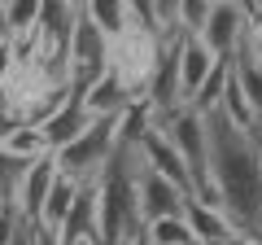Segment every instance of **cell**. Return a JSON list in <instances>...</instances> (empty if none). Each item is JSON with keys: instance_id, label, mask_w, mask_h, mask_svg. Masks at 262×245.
Returning a JSON list of instances; mask_svg holds the SVG:
<instances>
[{"instance_id": "cell-14", "label": "cell", "mask_w": 262, "mask_h": 245, "mask_svg": "<svg viewBox=\"0 0 262 245\" xmlns=\"http://www.w3.org/2000/svg\"><path fill=\"white\" fill-rule=\"evenodd\" d=\"M88 236H96V193L79 189L70 215H66L61 228H57V245H75V241H88Z\"/></svg>"}, {"instance_id": "cell-30", "label": "cell", "mask_w": 262, "mask_h": 245, "mask_svg": "<svg viewBox=\"0 0 262 245\" xmlns=\"http://www.w3.org/2000/svg\"><path fill=\"white\" fill-rule=\"evenodd\" d=\"M75 245H96V236H88V241H75Z\"/></svg>"}, {"instance_id": "cell-18", "label": "cell", "mask_w": 262, "mask_h": 245, "mask_svg": "<svg viewBox=\"0 0 262 245\" xmlns=\"http://www.w3.org/2000/svg\"><path fill=\"white\" fill-rule=\"evenodd\" d=\"M5 27H9V39L18 35H35L39 27V0H5Z\"/></svg>"}, {"instance_id": "cell-21", "label": "cell", "mask_w": 262, "mask_h": 245, "mask_svg": "<svg viewBox=\"0 0 262 245\" xmlns=\"http://www.w3.org/2000/svg\"><path fill=\"white\" fill-rule=\"evenodd\" d=\"M18 228H27L22 210L13 206V197H0V245H9L13 236H18Z\"/></svg>"}, {"instance_id": "cell-1", "label": "cell", "mask_w": 262, "mask_h": 245, "mask_svg": "<svg viewBox=\"0 0 262 245\" xmlns=\"http://www.w3.org/2000/svg\"><path fill=\"white\" fill-rule=\"evenodd\" d=\"M201 118H206V158L219 215L227 219L232 236L262 245V149L223 110H210Z\"/></svg>"}, {"instance_id": "cell-29", "label": "cell", "mask_w": 262, "mask_h": 245, "mask_svg": "<svg viewBox=\"0 0 262 245\" xmlns=\"http://www.w3.org/2000/svg\"><path fill=\"white\" fill-rule=\"evenodd\" d=\"M127 245H149V236H144V232H140V236H136V241H127Z\"/></svg>"}, {"instance_id": "cell-2", "label": "cell", "mask_w": 262, "mask_h": 245, "mask_svg": "<svg viewBox=\"0 0 262 245\" xmlns=\"http://www.w3.org/2000/svg\"><path fill=\"white\" fill-rule=\"evenodd\" d=\"M136 171H140V153L131 145L114 140V153L105 171L96 175V245H127L144 232L140 206H136Z\"/></svg>"}, {"instance_id": "cell-4", "label": "cell", "mask_w": 262, "mask_h": 245, "mask_svg": "<svg viewBox=\"0 0 262 245\" xmlns=\"http://www.w3.org/2000/svg\"><path fill=\"white\" fill-rule=\"evenodd\" d=\"M105 70H110V39L79 13L75 31H70V39H66V84H70V92L83 96Z\"/></svg>"}, {"instance_id": "cell-3", "label": "cell", "mask_w": 262, "mask_h": 245, "mask_svg": "<svg viewBox=\"0 0 262 245\" xmlns=\"http://www.w3.org/2000/svg\"><path fill=\"white\" fill-rule=\"evenodd\" d=\"M114 140H118V127H114V118H92V122H88V132L79 136V140H70L66 149L53 153L57 175L75 179L79 189H92L96 175H101L105 162H110V153H114Z\"/></svg>"}, {"instance_id": "cell-19", "label": "cell", "mask_w": 262, "mask_h": 245, "mask_svg": "<svg viewBox=\"0 0 262 245\" xmlns=\"http://www.w3.org/2000/svg\"><path fill=\"white\" fill-rule=\"evenodd\" d=\"M5 149H9L13 158H22V162H35V158H44V153H48V145H44V136H39V127L18 122V127L9 132V140H5Z\"/></svg>"}, {"instance_id": "cell-11", "label": "cell", "mask_w": 262, "mask_h": 245, "mask_svg": "<svg viewBox=\"0 0 262 245\" xmlns=\"http://www.w3.org/2000/svg\"><path fill=\"white\" fill-rule=\"evenodd\" d=\"M179 96H184V105L192 101V92L201 88V79L210 75V66H214L219 57H210V48L201 44L196 35H179Z\"/></svg>"}, {"instance_id": "cell-26", "label": "cell", "mask_w": 262, "mask_h": 245, "mask_svg": "<svg viewBox=\"0 0 262 245\" xmlns=\"http://www.w3.org/2000/svg\"><path fill=\"white\" fill-rule=\"evenodd\" d=\"M35 245H57V236H53V232H39V228H35Z\"/></svg>"}, {"instance_id": "cell-7", "label": "cell", "mask_w": 262, "mask_h": 245, "mask_svg": "<svg viewBox=\"0 0 262 245\" xmlns=\"http://www.w3.org/2000/svg\"><path fill=\"white\" fill-rule=\"evenodd\" d=\"M136 153H140V162L153 171V175L170 179L184 197H192V189H188V171H184V162H179L175 145L166 140V132H162V127H149V132H144V140L136 145Z\"/></svg>"}, {"instance_id": "cell-6", "label": "cell", "mask_w": 262, "mask_h": 245, "mask_svg": "<svg viewBox=\"0 0 262 245\" xmlns=\"http://www.w3.org/2000/svg\"><path fill=\"white\" fill-rule=\"evenodd\" d=\"M184 201H188V197L170 184V179L153 175V171L140 162V171H136V206H140V219H144V223L179 219V215H184Z\"/></svg>"}, {"instance_id": "cell-8", "label": "cell", "mask_w": 262, "mask_h": 245, "mask_svg": "<svg viewBox=\"0 0 262 245\" xmlns=\"http://www.w3.org/2000/svg\"><path fill=\"white\" fill-rule=\"evenodd\" d=\"M88 122H92V114L83 110V96L70 92V96H66V101L57 105V110L48 114L44 122H39V136H44L48 153H57V149H66L70 140H79V136L88 132Z\"/></svg>"}, {"instance_id": "cell-15", "label": "cell", "mask_w": 262, "mask_h": 245, "mask_svg": "<svg viewBox=\"0 0 262 245\" xmlns=\"http://www.w3.org/2000/svg\"><path fill=\"white\" fill-rule=\"evenodd\" d=\"M75 197H79V184H75V179H66V175H57V179H53V189H48V197H44V210H39L35 228H39V232H53V236H57V228H61L66 215H70Z\"/></svg>"}, {"instance_id": "cell-23", "label": "cell", "mask_w": 262, "mask_h": 245, "mask_svg": "<svg viewBox=\"0 0 262 245\" xmlns=\"http://www.w3.org/2000/svg\"><path fill=\"white\" fill-rule=\"evenodd\" d=\"M13 127H18V114H13V105H9V101H0V145L9 140Z\"/></svg>"}, {"instance_id": "cell-27", "label": "cell", "mask_w": 262, "mask_h": 245, "mask_svg": "<svg viewBox=\"0 0 262 245\" xmlns=\"http://www.w3.org/2000/svg\"><path fill=\"white\" fill-rule=\"evenodd\" d=\"M223 245H258V241H245V236H227Z\"/></svg>"}, {"instance_id": "cell-9", "label": "cell", "mask_w": 262, "mask_h": 245, "mask_svg": "<svg viewBox=\"0 0 262 245\" xmlns=\"http://www.w3.org/2000/svg\"><path fill=\"white\" fill-rule=\"evenodd\" d=\"M53 179H57L53 153H44V158H35V162H31L27 171H22L18 189H13V206L22 210V219H27L31 228H35L39 210H44V197H48V189H53Z\"/></svg>"}, {"instance_id": "cell-13", "label": "cell", "mask_w": 262, "mask_h": 245, "mask_svg": "<svg viewBox=\"0 0 262 245\" xmlns=\"http://www.w3.org/2000/svg\"><path fill=\"white\" fill-rule=\"evenodd\" d=\"M79 13H83V18L92 22V27L101 31V35L110 39V44H114V39H122L131 27H136L122 0H83V5H79Z\"/></svg>"}, {"instance_id": "cell-31", "label": "cell", "mask_w": 262, "mask_h": 245, "mask_svg": "<svg viewBox=\"0 0 262 245\" xmlns=\"http://www.w3.org/2000/svg\"><path fill=\"white\" fill-rule=\"evenodd\" d=\"M0 197H5V193H0Z\"/></svg>"}, {"instance_id": "cell-12", "label": "cell", "mask_w": 262, "mask_h": 245, "mask_svg": "<svg viewBox=\"0 0 262 245\" xmlns=\"http://www.w3.org/2000/svg\"><path fill=\"white\" fill-rule=\"evenodd\" d=\"M184 223H188V232H192L196 245H223L232 236V228L219 215V206H206V201H192V197L184 201Z\"/></svg>"}, {"instance_id": "cell-25", "label": "cell", "mask_w": 262, "mask_h": 245, "mask_svg": "<svg viewBox=\"0 0 262 245\" xmlns=\"http://www.w3.org/2000/svg\"><path fill=\"white\" fill-rule=\"evenodd\" d=\"M9 245H35V228H31V223H27V228H18V236H13Z\"/></svg>"}, {"instance_id": "cell-5", "label": "cell", "mask_w": 262, "mask_h": 245, "mask_svg": "<svg viewBox=\"0 0 262 245\" xmlns=\"http://www.w3.org/2000/svg\"><path fill=\"white\" fill-rule=\"evenodd\" d=\"M245 35H249V18H245V9L236 0H214L206 27L196 31V39L210 48V57H232Z\"/></svg>"}, {"instance_id": "cell-24", "label": "cell", "mask_w": 262, "mask_h": 245, "mask_svg": "<svg viewBox=\"0 0 262 245\" xmlns=\"http://www.w3.org/2000/svg\"><path fill=\"white\" fill-rule=\"evenodd\" d=\"M153 13H158V27L170 31V22H175V0H153Z\"/></svg>"}, {"instance_id": "cell-10", "label": "cell", "mask_w": 262, "mask_h": 245, "mask_svg": "<svg viewBox=\"0 0 262 245\" xmlns=\"http://www.w3.org/2000/svg\"><path fill=\"white\" fill-rule=\"evenodd\" d=\"M131 101H136V92L122 84V75H118L114 66H110V70H105V75L83 92V110L92 114V118H118V114L127 110Z\"/></svg>"}, {"instance_id": "cell-17", "label": "cell", "mask_w": 262, "mask_h": 245, "mask_svg": "<svg viewBox=\"0 0 262 245\" xmlns=\"http://www.w3.org/2000/svg\"><path fill=\"white\" fill-rule=\"evenodd\" d=\"M114 127H118V145H131V149H136V145L144 140V132L153 127V110L144 105V96H136V101L114 118Z\"/></svg>"}, {"instance_id": "cell-16", "label": "cell", "mask_w": 262, "mask_h": 245, "mask_svg": "<svg viewBox=\"0 0 262 245\" xmlns=\"http://www.w3.org/2000/svg\"><path fill=\"white\" fill-rule=\"evenodd\" d=\"M227 84H232V57H219L214 66H210V75L201 79V88L192 92L188 110H196V114H210V110H219V105H223Z\"/></svg>"}, {"instance_id": "cell-22", "label": "cell", "mask_w": 262, "mask_h": 245, "mask_svg": "<svg viewBox=\"0 0 262 245\" xmlns=\"http://www.w3.org/2000/svg\"><path fill=\"white\" fill-rule=\"evenodd\" d=\"M249 48H253V57L262 62V0H253V9H249Z\"/></svg>"}, {"instance_id": "cell-28", "label": "cell", "mask_w": 262, "mask_h": 245, "mask_svg": "<svg viewBox=\"0 0 262 245\" xmlns=\"http://www.w3.org/2000/svg\"><path fill=\"white\" fill-rule=\"evenodd\" d=\"M0 44H9V27H5V18H0Z\"/></svg>"}, {"instance_id": "cell-20", "label": "cell", "mask_w": 262, "mask_h": 245, "mask_svg": "<svg viewBox=\"0 0 262 245\" xmlns=\"http://www.w3.org/2000/svg\"><path fill=\"white\" fill-rule=\"evenodd\" d=\"M144 236H149V245H196L192 232H188V223H184V215H179V219L144 223Z\"/></svg>"}]
</instances>
